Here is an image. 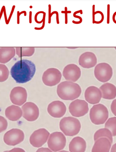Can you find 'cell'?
<instances>
[{
    "label": "cell",
    "instance_id": "obj_1",
    "mask_svg": "<svg viewBox=\"0 0 116 152\" xmlns=\"http://www.w3.org/2000/svg\"><path fill=\"white\" fill-rule=\"evenodd\" d=\"M36 66L32 61L21 60L12 67L11 75L16 83H24L30 81L35 73Z\"/></svg>",
    "mask_w": 116,
    "mask_h": 152
},
{
    "label": "cell",
    "instance_id": "obj_2",
    "mask_svg": "<svg viewBox=\"0 0 116 152\" xmlns=\"http://www.w3.org/2000/svg\"><path fill=\"white\" fill-rule=\"evenodd\" d=\"M81 91L79 85L71 82H62L57 87V94L60 98L64 100L76 99L80 96Z\"/></svg>",
    "mask_w": 116,
    "mask_h": 152
},
{
    "label": "cell",
    "instance_id": "obj_3",
    "mask_svg": "<svg viewBox=\"0 0 116 152\" xmlns=\"http://www.w3.org/2000/svg\"><path fill=\"white\" fill-rule=\"evenodd\" d=\"M59 128L63 133L67 136H74L79 132L81 128L80 122L73 117H65L61 120Z\"/></svg>",
    "mask_w": 116,
    "mask_h": 152
},
{
    "label": "cell",
    "instance_id": "obj_4",
    "mask_svg": "<svg viewBox=\"0 0 116 152\" xmlns=\"http://www.w3.org/2000/svg\"><path fill=\"white\" fill-rule=\"evenodd\" d=\"M109 117V112L106 107L103 104L93 106L90 112V117L92 123L95 125L105 123Z\"/></svg>",
    "mask_w": 116,
    "mask_h": 152
},
{
    "label": "cell",
    "instance_id": "obj_5",
    "mask_svg": "<svg viewBox=\"0 0 116 152\" xmlns=\"http://www.w3.org/2000/svg\"><path fill=\"white\" fill-rule=\"evenodd\" d=\"M94 75L97 80L101 83L109 81L113 75L112 67L107 63H100L97 64L94 69Z\"/></svg>",
    "mask_w": 116,
    "mask_h": 152
},
{
    "label": "cell",
    "instance_id": "obj_6",
    "mask_svg": "<svg viewBox=\"0 0 116 152\" xmlns=\"http://www.w3.org/2000/svg\"><path fill=\"white\" fill-rule=\"evenodd\" d=\"M66 139L64 134L60 132H56L50 135L47 144L49 149L56 152L63 149L66 145Z\"/></svg>",
    "mask_w": 116,
    "mask_h": 152
},
{
    "label": "cell",
    "instance_id": "obj_7",
    "mask_svg": "<svg viewBox=\"0 0 116 152\" xmlns=\"http://www.w3.org/2000/svg\"><path fill=\"white\" fill-rule=\"evenodd\" d=\"M62 77V73L59 70L55 68H50L44 72L42 79L45 85L52 87L58 84Z\"/></svg>",
    "mask_w": 116,
    "mask_h": 152
},
{
    "label": "cell",
    "instance_id": "obj_8",
    "mask_svg": "<svg viewBox=\"0 0 116 152\" xmlns=\"http://www.w3.org/2000/svg\"><path fill=\"white\" fill-rule=\"evenodd\" d=\"M24 139V133L21 129H11L4 134V141L7 145L15 146L23 141Z\"/></svg>",
    "mask_w": 116,
    "mask_h": 152
},
{
    "label": "cell",
    "instance_id": "obj_9",
    "mask_svg": "<svg viewBox=\"0 0 116 152\" xmlns=\"http://www.w3.org/2000/svg\"><path fill=\"white\" fill-rule=\"evenodd\" d=\"M69 110L73 116L77 118L83 117L89 111L88 104L84 100L77 99L70 104Z\"/></svg>",
    "mask_w": 116,
    "mask_h": 152
},
{
    "label": "cell",
    "instance_id": "obj_10",
    "mask_svg": "<svg viewBox=\"0 0 116 152\" xmlns=\"http://www.w3.org/2000/svg\"><path fill=\"white\" fill-rule=\"evenodd\" d=\"M50 133L44 128H41L35 131L30 137L31 145L35 148L42 146L47 142Z\"/></svg>",
    "mask_w": 116,
    "mask_h": 152
},
{
    "label": "cell",
    "instance_id": "obj_11",
    "mask_svg": "<svg viewBox=\"0 0 116 152\" xmlns=\"http://www.w3.org/2000/svg\"><path fill=\"white\" fill-rule=\"evenodd\" d=\"M23 118L28 121H36L39 116V110L34 103L29 102L22 107Z\"/></svg>",
    "mask_w": 116,
    "mask_h": 152
},
{
    "label": "cell",
    "instance_id": "obj_12",
    "mask_svg": "<svg viewBox=\"0 0 116 152\" xmlns=\"http://www.w3.org/2000/svg\"><path fill=\"white\" fill-rule=\"evenodd\" d=\"M27 97V92L24 88L16 87L13 88L10 94L11 101L13 104L21 106L26 103Z\"/></svg>",
    "mask_w": 116,
    "mask_h": 152
},
{
    "label": "cell",
    "instance_id": "obj_13",
    "mask_svg": "<svg viewBox=\"0 0 116 152\" xmlns=\"http://www.w3.org/2000/svg\"><path fill=\"white\" fill-rule=\"evenodd\" d=\"M81 73L80 68L77 65L71 64L65 67L63 75L68 81L75 83L80 78Z\"/></svg>",
    "mask_w": 116,
    "mask_h": 152
},
{
    "label": "cell",
    "instance_id": "obj_14",
    "mask_svg": "<svg viewBox=\"0 0 116 152\" xmlns=\"http://www.w3.org/2000/svg\"><path fill=\"white\" fill-rule=\"evenodd\" d=\"M67 108L63 102L56 101L50 103L47 111L50 115L54 118H61L66 113Z\"/></svg>",
    "mask_w": 116,
    "mask_h": 152
},
{
    "label": "cell",
    "instance_id": "obj_15",
    "mask_svg": "<svg viewBox=\"0 0 116 152\" xmlns=\"http://www.w3.org/2000/svg\"><path fill=\"white\" fill-rule=\"evenodd\" d=\"M102 97V93L100 90L93 86L88 87L85 92V99L91 104H96L99 103Z\"/></svg>",
    "mask_w": 116,
    "mask_h": 152
},
{
    "label": "cell",
    "instance_id": "obj_16",
    "mask_svg": "<svg viewBox=\"0 0 116 152\" xmlns=\"http://www.w3.org/2000/svg\"><path fill=\"white\" fill-rule=\"evenodd\" d=\"M97 58L95 55L92 52H84L80 56L79 63L82 67L89 69L95 66L97 63Z\"/></svg>",
    "mask_w": 116,
    "mask_h": 152
},
{
    "label": "cell",
    "instance_id": "obj_17",
    "mask_svg": "<svg viewBox=\"0 0 116 152\" xmlns=\"http://www.w3.org/2000/svg\"><path fill=\"white\" fill-rule=\"evenodd\" d=\"M112 144L107 138H100L96 140L92 152H109Z\"/></svg>",
    "mask_w": 116,
    "mask_h": 152
},
{
    "label": "cell",
    "instance_id": "obj_18",
    "mask_svg": "<svg viewBox=\"0 0 116 152\" xmlns=\"http://www.w3.org/2000/svg\"><path fill=\"white\" fill-rule=\"evenodd\" d=\"M87 148V143L83 138L79 137L73 139L69 145L70 152H85Z\"/></svg>",
    "mask_w": 116,
    "mask_h": 152
},
{
    "label": "cell",
    "instance_id": "obj_19",
    "mask_svg": "<svg viewBox=\"0 0 116 152\" xmlns=\"http://www.w3.org/2000/svg\"><path fill=\"white\" fill-rule=\"evenodd\" d=\"M100 90L104 99L111 100L116 98V87L112 83H104L100 88Z\"/></svg>",
    "mask_w": 116,
    "mask_h": 152
},
{
    "label": "cell",
    "instance_id": "obj_20",
    "mask_svg": "<svg viewBox=\"0 0 116 152\" xmlns=\"http://www.w3.org/2000/svg\"><path fill=\"white\" fill-rule=\"evenodd\" d=\"M5 115L10 121H15L22 117L23 113L21 108L17 106L12 105L6 109Z\"/></svg>",
    "mask_w": 116,
    "mask_h": 152
},
{
    "label": "cell",
    "instance_id": "obj_21",
    "mask_svg": "<svg viewBox=\"0 0 116 152\" xmlns=\"http://www.w3.org/2000/svg\"><path fill=\"white\" fill-rule=\"evenodd\" d=\"M16 50L14 47H2L0 48V63L6 64L15 56Z\"/></svg>",
    "mask_w": 116,
    "mask_h": 152
},
{
    "label": "cell",
    "instance_id": "obj_22",
    "mask_svg": "<svg viewBox=\"0 0 116 152\" xmlns=\"http://www.w3.org/2000/svg\"><path fill=\"white\" fill-rule=\"evenodd\" d=\"M106 138L109 140L112 144L113 142V136L110 131L107 128H102L97 130L95 133L94 140L95 141L101 138Z\"/></svg>",
    "mask_w": 116,
    "mask_h": 152
},
{
    "label": "cell",
    "instance_id": "obj_23",
    "mask_svg": "<svg viewBox=\"0 0 116 152\" xmlns=\"http://www.w3.org/2000/svg\"><path fill=\"white\" fill-rule=\"evenodd\" d=\"M16 54L19 57L32 56L35 52L34 47H16Z\"/></svg>",
    "mask_w": 116,
    "mask_h": 152
},
{
    "label": "cell",
    "instance_id": "obj_24",
    "mask_svg": "<svg viewBox=\"0 0 116 152\" xmlns=\"http://www.w3.org/2000/svg\"><path fill=\"white\" fill-rule=\"evenodd\" d=\"M105 128L110 131L113 137L116 136V117L110 118L106 122Z\"/></svg>",
    "mask_w": 116,
    "mask_h": 152
},
{
    "label": "cell",
    "instance_id": "obj_25",
    "mask_svg": "<svg viewBox=\"0 0 116 152\" xmlns=\"http://www.w3.org/2000/svg\"><path fill=\"white\" fill-rule=\"evenodd\" d=\"M10 72L5 65L0 64V83H3L8 79Z\"/></svg>",
    "mask_w": 116,
    "mask_h": 152
},
{
    "label": "cell",
    "instance_id": "obj_26",
    "mask_svg": "<svg viewBox=\"0 0 116 152\" xmlns=\"http://www.w3.org/2000/svg\"><path fill=\"white\" fill-rule=\"evenodd\" d=\"M93 23L99 24L102 23L104 19V15L102 12L100 11L94 12L93 9Z\"/></svg>",
    "mask_w": 116,
    "mask_h": 152
},
{
    "label": "cell",
    "instance_id": "obj_27",
    "mask_svg": "<svg viewBox=\"0 0 116 152\" xmlns=\"http://www.w3.org/2000/svg\"><path fill=\"white\" fill-rule=\"evenodd\" d=\"M8 123L7 119L2 116H0V133L7 129Z\"/></svg>",
    "mask_w": 116,
    "mask_h": 152
},
{
    "label": "cell",
    "instance_id": "obj_28",
    "mask_svg": "<svg viewBox=\"0 0 116 152\" xmlns=\"http://www.w3.org/2000/svg\"><path fill=\"white\" fill-rule=\"evenodd\" d=\"M111 109L112 113L116 116V99L112 102L111 105Z\"/></svg>",
    "mask_w": 116,
    "mask_h": 152
},
{
    "label": "cell",
    "instance_id": "obj_29",
    "mask_svg": "<svg viewBox=\"0 0 116 152\" xmlns=\"http://www.w3.org/2000/svg\"><path fill=\"white\" fill-rule=\"evenodd\" d=\"M7 152H26L23 149L20 148H14Z\"/></svg>",
    "mask_w": 116,
    "mask_h": 152
},
{
    "label": "cell",
    "instance_id": "obj_30",
    "mask_svg": "<svg viewBox=\"0 0 116 152\" xmlns=\"http://www.w3.org/2000/svg\"><path fill=\"white\" fill-rule=\"evenodd\" d=\"M36 152H53L48 148H40Z\"/></svg>",
    "mask_w": 116,
    "mask_h": 152
},
{
    "label": "cell",
    "instance_id": "obj_31",
    "mask_svg": "<svg viewBox=\"0 0 116 152\" xmlns=\"http://www.w3.org/2000/svg\"><path fill=\"white\" fill-rule=\"evenodd\" d=\"M110 22V5L108 4L107 6V23L109 24Z\"/></svg>",
    "mask_w": 116,
    "mask_h": 152
},
{
    "label": "cell",
    "instance_id": "obj_32",
    "mask_svg": "<svg viewBox=\"0 0 116 152\" xmlns=\"http://www.w3.org/2000/svg\"><path fill=\"white\" fill-rule=\"evenodd\" d=\"M111 152H116V143L112 146Z\"/></svg>",
    "mask_w": 116,
    "mask_h": 152
},
{
    "label": "cell",
    "instance_id": "obj_33",
    "mask_svg": "<svg viewBox=\"0 0 116 152\" xmlns=\"http://www.w3.org/2000/svg\"><path fill=\"white\" fill-rule=\"evenodd\" d=\"M112 20L113 22L116 24V12L113 13V17H112Z\"/></svg>",
    "mask_w": 116,
    "mask_h": 152
},
{
    "label": "cell",
    "instance_id": "obj_34",
    "mask_svg": "<svg viewBox=\"0 0 116 152\" xmlns=\"http://www.w3.org/2000/svg\"><path fill=\"white\" fill-rule=\"evenodd\" d=\"M58 152H69L68 151H62Z\"/></svg>",
    "mask_w": 116,
    "mask_h": 152
},
{
    "label": "cell",
    "instance_id": "obj_35",
    "mask_svg": "<svg viewBox=\"0 0 116 152\" xmlns=\"http://www.w3.org/2000/svg\"><path fill=\"white\" fill-rule=\"evenodd\" d=\"M8 152V151H4V152Z\"/></svg>",
    "mask_w": 116,
    "mask_h": 152
},
{
    "label": "cell",
    "instance_id": "obj_36",
    "mask_svg": "<svg viewBox=\"0 0 116 152\" xmlns=\"http://www.w3.org/2000/svg\"><path fill=\"white\" fill-rule=\"evenodd\" d=\"M115 49L116 50V47H115Z\"/></svg>",
    "mask_w": 116,
    "mask_h": 152
}]
</instances>
